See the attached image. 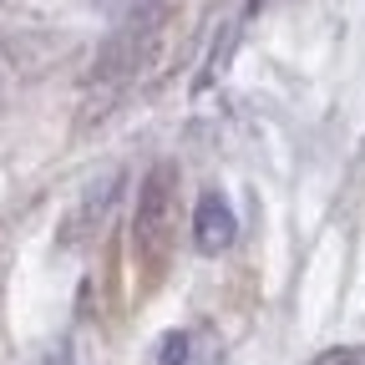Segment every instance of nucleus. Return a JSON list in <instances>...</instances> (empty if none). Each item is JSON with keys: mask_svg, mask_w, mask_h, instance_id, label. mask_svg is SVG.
<instances>
[{"mask_svg": "<svg viewBox=\"0 0 365 365\" xmlns=\"http://www.w3.org/2000/svg\"><path fill=\"white\" fill-rule=\"evenodd\" d=\"M193 345H198L193 330H173V335H163V345H158V365H188V360H193Z\"/></svg>", "mask_w": 365, "mask_h": 365, "instance_id": "nucleus-3", "label": "nucleus"}, {"mask_svg": "<svg viewBox=\"0 0 365 365\" xmlns=\"http://www.w3.org/2000/svg\"><path fill=\"white\" fill-rule=\"evenodd\" d=\"M314 365H365V345H340V350H325Z\"/></svg>", "mask_w": 365, "mask_h": 365, "instance_id": "nucleus-4", "label": "nucleus"}, {"mask_svg": "<svg viewBox=\"0 0 365 365\" xmlns=\"http://www.w3.org/2000/svg\"><path fill=\"white\" fill-rule=\"evenodd\" d=\"M173 244H178V168L158 163L143 178L137 208H132V259L143 264L148 279H163Z\"/></svg>", "mask_w": 365, "mask_h": 365, "instance_id": "nucleus-1", "label": "nucleus"}, {"mask_svg": "<svg viewBox=\"0 0 365 365\" xmlns=\"http://www.w3.org/2000/svg\"><path fill=\"white\" fill-rule=\"evenodd\" d=\"M234 239H239L234 203H228L218 188H208L198 198V208H193V244H198V254H223Z\"/></svg>", "mask_w": 365, "mask_h": 365, "instance_id": "nucleus-2", "label": "nucleus"}]
</instances>
